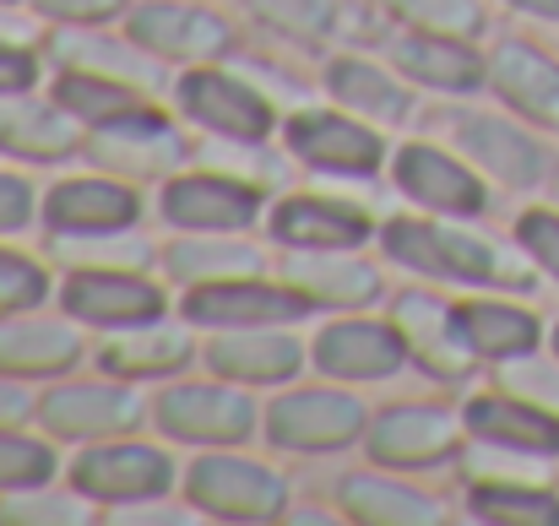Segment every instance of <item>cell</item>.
Wrapping results in <instances>:
<instances>
[{"mask_svg": "<svg viewBox=\"0 0 559 526\" xmlns=\"http://www.w3.org/2000/svg\"><path fill=\"white\" fill-rule=\"evenodd\" d=\"M359 423H365L359 402L332 396V391H299V396H288V402L272 407L266 434H272L277 445L316 451V445H348V440L359 434Z\"/></svg>", "mask_w": 559, "mask_h": 526, "instance_id": "1", "label": "cell"}, {"mask_svg": "<svg viewBox=\"0 0 559 526\" xmlns=\"http://www.w3.org/2000/svg\"><path fill=\"white\" fill-rule=\"evenodd\" d=\"M190 494L217 511V516H234V522H255V516H272L283 505V483L250 462H234V456H212L195 467L190 478Z\"/></svg>", "mask_w": 559, "mask_h": 526, "instance_id": "2", "label": "cell"}, {"mask_svg": "<svg viewBox=\"0 0 559 526\" xmlns=\"http://www.w3.org/2000/svg\"><path fill=\"white\" fill-rule=\"evenodd\" d=\"M385 250L396 261L440 272V277H495V255L467 234H445V228H424V223H391Z\"/></svg>", "mask_w": 559, "mask_h": 526, "instance_id": "3", "label": "cell"}, {"mask_svg": "<svg viewBox=\"0 0 559 526\" xmlns=\"http://www.w3.org/2000/svg\"><path fill=\"white\" fill-rule=\"evenodd\" d=\"M250 402L217 385H180L158 402V423L180 440H239L250 429Z\"/></svg>", "mask_w": 559, "mask_h": 526, "instance_id": "4", "label": "cell"}, {"mask_svg": "<svg viewBox=\"0 0 559 526\" xmlns=\"http://www.w3.org/2000/svg\"><path fill=\"white\" fill-rule=\"evenodd\" d=\"M76 489L98 500H142L169 489V462L147 445H115L76 462Z\"/></svg>", "mask_w": 559, "mask_h": 526, "instance_id": "5", "label": "cell"}, {"mask_svg": "<svg viewBox=\"0 0 559 526\" xmlns=\"http://www.w3.org/2000/svg\"><path fill=\"white\" fill-rule=\"evenodd\" d=\"M180 104H186L201 125H212V131H223V136H266V125H272V109H266L250 87H239V82H228V76H217V71L186 76V82H180Z\"/></svg>", "mask_w": 559, "mask_h": 526, "instance_id": "6", "label": "cell"}, {"mask_svg": "<svg viewBox=\"0 0 559 526\" xmlns=\"http://www.w3.org/2000/svg\"><path fill=\"white\" fill-rule=\"evenodd\" d=\"M190 321H212V326H266V321H294L305 315L299 294L283 288H261V283H212L186 299Z\"/></svg>", "mask_w": 559, "mask_h": 526, "instance_id": "7", "label": "cell"}, {"mask_svg": "<svg viewBox=\"0 0 559 526\" xmlns=\"http://www.w3.org/2000/svg\"><path fill=\"white\" fill-rule=\"evenodd\" d=\"M402 358H407V337H402V332H391V326H374V321L332 326V332L316 343V363H321L326 374L380 380V374H391Z\"/></svg>", "mask_w": 559, "mask_h": 526, "instance_id": "8", "label": "cell"}, {"mask_svg": "<svg viewBox=\"0 0 559 526\" xmlns=\"http://www.w3.org/2000/svg\"><path fill=\"white\" fill-rule=\"evenodd\" d=\"M66 310L98 326H131V321H153L164 310V294L142 277H115V272H93L76 277L66 288Z\"/></svg>", "mask_w": 559, "mask_h": 526, "instance_id": "9", "label": "cell"}, {"mask_svg": "<svg viewBox=\"0 0 559 526\" xmlns=\"http://www.w3.org/2000/svg\"><path fill=\"white\" fill-rule=\"evenodd\" d=\"M164 212H169V223H180V228H239V223L255 217V195H250L245 184H234V179L195 175V179L169 184Z\"/></svg>", "mask_w": 559, "mask_h": 526, "instance_id": "10", "label": "cell"}, {"mask_svg": "<svg viewBox=\"0 0 559 526\" xmlns=\"http://www.w3.org/2000/svg\"><path fill=\"white\" fill-rule=\"evenodd\" d=\"M44 418L55 434H115V429H131L142 418V407L126 396V391H109V385H76V391H60L44 402Z\"/></svg>", "mask_w": 559, "mask_h": 526, "instance_id": "11", "label": "cell"}, {"mask_svg": "<svg viewBox=\"0 0 559 526\" xmlns=\"http://www.w3.org/2000/svg\"><path fill=\"white\" fill-rule=\"evenodd\" d=\"M396 179H402L418 201L445 206V212H478V206H484L478 179L467 175L462 164H451V158L429 153V147H402V158H396Z\"/></svg>", "mask_w": 559, "mask_h": 526, "instance_id": "12", "label": "cell"}, {"mask_svg": "<svg viewBox=\"0 0 559 526\" xmlns=\"http://www.w3.org/2000/svg\"><path fill=\"white\" fill-rule=\"evenodd\" d=\"M288 142H294V153H305L321 169H374V158H380V142L370 131L354 120H337V115L294 120Z\"/></svg>", "mask_w": 559, "mask_h": 526, "instance_id": "13", "label": "cell"}, {"mask_svg": "<svg viewBox=\"0 0 559 526\" xmlns=\"http://www.w3.org/2000/svg\"><path fill=\"white\" fill-rule=\"evenodd\" d=\"M440 451H451V418L440 407H396L374 423L380 462H435Z\"/></svg>", "mask_w": 559, "mask_h": 526, "instance_id": "14", "label": "cell"}, {"mask_svg": "<svg viewBox=\"0 0 559 526\" xmlns=\"http://www.w3.org/2000/svg\"><path fill=\"white\" fill-rule=\"evenodd\" d=\"M136 217V195L104 179H71L49 195V223L60 228H120Z\"/></svg>", "mask_w": 559, "mask_h": 526, "instance_id": "15", "label": "cell"}, {"mask_svg": "<svg viewBox=\"0 0 559 526\" xmlns=\"http://www.w3.org/2000/svg\"><path fill=\"white\" fill-rule=\"evenodd\" d=\"M136 38L158 55H212L228 33L217 16L186 11V5H142L136 11Z\"/></svg>", "mask_w": 559, "mask_h": 526, "instance_id": "16", "label": "cell"}, {"mask_svg": "<svg viewBox=\"0 0 559 526\" xmlns=\"http://www.w3.org/2000/svg\"><path fill=\"white\" fill-rule=\"evenodd\" d=\"M495 82L511 104H522L527 115L538 120H559V65H549L544 55L522 49V44H506L495 55Z\"/></svg>", "mask_w": 559, "mask_h": 526, "instance_id": "17", "label": "cell"}, {"mask_svg": "<svg viewBox=\"0 0 559 526\" xmlns=\"http://www.w3.org/2000/svg\"><path fill=\"white\" fill-rule=\"evenodd\" d=\"M277 234L288 244H310V250H348L370 234V223L348 206H326V201H288L277 212Z\"/></svg>", "mask_w": 559, "mask_h": 526, "instance_id": "18", "label": "cell"}, {"mask_svg": "<svg viewBox=\"0 0 559 526\" xmlns=\"http://www.w3.org/2000/svg\"><path fill=\"white\" fill-rule=\"evenodd\" d=\"M467 429L500 445H522V451H559V418L522 407V402H473L467 407Z\"/></svg>", "mask_w": 559, "mask_h": 526, "instance_id": "19", "label": "cell"}, {"mask_svg": "<svg viewBox=\"0 0 559 526\" xmlns=\"http://www.w3.org/2000/svg\"><path fill=\"white\" fill-rule=\"evenodd\" d=\"M396 65L413 71L418 82H435V87H473V82H484L478 55L462 49V44H445V33H435V38H402L396 44Z\"/></svg>", "mask_w": 559, "mask_h": 526, "instance_id": "20", "label": "cell"}, {"mask_svg": "<svg viewBox=\"0 0 559 526\" xmlns=\"http://www.w3.org/2000/svg\"><path fill=\"white\" fill-rule=\"evenodd\" d=\"M456 332H462L478 352H495V358L527 352L533 343H538L533 315L506 310V304H462V310H456Z\"/></svg>", "mask_w": 559, "mask_h": 526, "instance_id": "21", "label": "cell"}, {"mask_svg": "<svg viewBox=\"0 0 559 526\" xmlns=\"http://www.w3.org/2000/svg\"><path fill=\"white\" fill-rule=\"evenodd\" d=\"M71 358H76V337L60 326H0V369L44 374V369H66Z\"/></svg>", "mask_w": 559, "mask_h": 526, "instance_id": "22", "label": "cell"}, {"mask_svg": "<svg viewBox=\"0 0 559 526\" xmlns=\"http://www.w3.org/2000/svg\"><path fill=\"white\" fill-rule=\"evenodd\" d=\"M180 153V142L153 120V115H136V120H120V125H104V158L109 164H131V169H164L169 158Z\"/></svg>", "mask_w": 559, "mask_h": 526, "instance_id": "23", "label": "cell"}, {"mask_svg": "<svg viewBox=\"0 0 559 526\" xmlns=\"http://www.w3.org/2000/svg\"><path fill=\"white\" fill-rule=\"evenodd\" d=\"M467 147H473L500 179H511V184L538 179V147H533L522 131L500 125V120H473V125H467Z\"/></svg>", "mask_w": 559, "mask_h": 526, "instance_id": "24", "label": "cell"}, {"mask_svg": "<svg viewBox=\"0 0 559 526\" xmlns=\"http://www.w3.org/2000/svg\"><path fill=\"white\" fill-rule=\"evenodd\" d=\"M212 363L239 380H283V374H294L299 348L288 337H234V343L212 348Z\"/></svg>", "mask_w": 559, "mask_h": 526, "instance_id": "25", "label": "cell"}, {"mask_svg": "<svg viewBox=\"0 0 559 526\" xmlns=\"http://www.w3.org/2000/svg\"><path fill=\"white\" fill-rule=\"evenodd\" d=\"M55 98H60V109L87 115V120H98V125H120V120L147 115V104H142L136 93H126V87H115V82H98V76H66V82L55 87Z\"/></svg>", "mask_w": 559, "mask_h": 526, "instance_id": "26", "label": "cell"}, {"mask_svg": "<svg viewBox=\"0 0 559 526\" xmlns=\"http://www.w3.org/2000/svg\"><path fill=\"white\" fill-rule=\"evenodd\" d=\"M343 500L359 522H435V505H424V494L380 483V478H348Z\"/></svg>", "mask_w": 559, "mask_h": 526, "instance_id": "27", "label": "cell"}, {"mask_svg": "<svg viewBox=\"0 0 559 526\" xmlns=\"http://www.w3.org/2000/svg\"><path fill=\"white\" fill-rule=\"evenodd\" d=\"M0 142L16 147V153H27V158H66L71 131H66V120L55 109H33L27 104V109L0 115Z\"/></svg>", "mask_w": 559, "mask_h": 526, "instance_id": "28", "label": "cell"}, {"mask_svg": "<svg viewBox=\"0 0 559 526\" xmlns=\"http://www.w3.org/2000/svg\"><path fill=\"white\" fill-rule=\"evenodd\" d=\"M396 326H402V337L424 352L440 374H456V369H462V358L451 352V326H445V310H440L435 299H402Z\"/></svg>", "mask_w": 559, "mask_h": 526, "instance_id": "29", "label": "cell"}, {"mask_svg": "<svg viewBox=\"0 0 559 526\" xmlns=\"http://www.w3.org/2000/svg\"><path fill=\"white\" fill-rule=\"evenodd\" d=\"M332 87H337V98L343 104H354V109H370L374 120H402L407 115V98L374 71V65H359V60H343L337 71H332Z\"/></svg>", "mask_w": 559, "mask_h": 526, "instance_id": "30", "label": "cell"}, {"mask_svg": "<svg viewBox=\"0 0 559 526\" xmlns=\"http://www.w3.org/2000/svg\"><path fill=\"white\" fill-rule=\"evenodd\" d=\"M186 352H190L186 337H175V332H147V337L115 343L104 358H109L115 369H126V374H158V369H175Z\"/></svg>", "mask_w": 559, "mask_h": 526, "instance_id": "31", "label": "cell"}, {"mask_svg": "<svg viewBox=\"0 0 559 526\" xmlns=\"http://www.w3.org/2000/svg\"><path fill=\"white\" fill-rule=\"evenodd\" d=\"M294 277L321 294V299H370L374 294V272L370 266H332V261H294Z\"/></svg>", "mask_w": 559, "mask_h": 526, "instance_id": "32", "label": "cell"}, {"mask_svg": "<svg viewBox=\"0 0 559 526\" xmlns=\"http://www.w3.org/2000/svg\"><path fill=\"white\" fill-rule=\"evenodd\" d=\"M478 516L489 522H538V526H559V505L549 494H533V489H478Z\"/></svg>", "mask_w": 559, "mask_h": 526, "instance_id": "33", "label": "cell"}, {"mask_svg": "<svg viewBox=\"0 0 559 526\" xmlns=\"http://www.w3.org/2000/svg\"><path fill=\"white\" fill-rule=\"evenodd\" d=\"M396 11H407V22L435 27V33H473L478 27V5L473 0H391Z\"/></svg>", "mask_w": 559, "mask_h": 526, "instance_id": "34", "label": "cell"}, {"mask_svg": "<svg viewBox=\"0 0 559 526\" xmlns=\"http://www.w3.org/2000/svg\"><path fill=\"white\" fill-rule=\"evenodd\" d=\"M55 473V456L22 434H0V483H44Z\"/></svg>", "mask_w": 559, "mask_h": 526, "instance_id": "35", "label": "cell"}, {"mask_svg": "<svg viewBox=\"0 0 559 526\" xmlns=\"http://www.w3.org/2000/svg\"><path fill=\"white\" fill-rule=\"evenodd\" d=\"M250 5L288 33H326L332 22V0H250Z\"/></svg>", "mask_w": 559, "mask_h": 526, "instance_id": "36", "label": "cell"}, {"mask_svg": "<svg viewBox=\"0 0 559 526\" xmlns=\"http://www.w3.org/2000/svg\"><path fill=\"white\" fill-rule=\"evenodd\" d=\"M33 299H44V277L27 261L0 255V304H33Z\"/></svg>", "mask_w": 559, "mask_h": 526, "instance_id": "37", "label": "cell"}, {"mask_svg": "<svg viewBox=\"0 0 559 526\" xmlns=\"http://www.w3.org/2000/svg\"><path fill=\"white\" fill-rule=\"evenodd\" d=\"M522 239H527V250L549 266L559 277V217H549V212H533L527 223H522Z\"/></svg>", "mask_w": 559, "mask_h": 526, "instance_id": "38", "label": "cell"}, {"mask_svg": "<svg viewBox=\"0 0 559 526\" xmlns=\"http://www.w3.org/2000/svg\"><path fill=\"white\" fill-rule=\"evenodd\" d=\"M27 82H33V60H27L22 49L0 44V93H16V87H27Z\"/></svg>", "mask_w": 559, "mask_h": 526, "instance_id": "39", "label": "cell"}, {"mask_svg": "<svg viewBox=\"0 0 559 526\" xmlns=\"http://www.w3.org/2000/svg\"><path fill=\"white\" fill-rule=\"evenodd\" d=\"M44 11H55V16H76V22H87V16H109V11H120L126 0H38Z\"/></svg>", "mask_w": 559, "mask_h": 526, "instance_id": "40", "label": "cell"}, {"mask_svg": "<svg viewBox=\"0 0 559 526\" xmlns=\"http://www.w3.org/2000/svg\"><path fill=\"white\" fill-rule=\"evenodd\" d=\"M175 266H180V272H201V266H255V255H250V250H234V255H223V250H212V255L180 250V255H175Z\"/></svg>", "mask_w": 559, "mask_h": 526, "instance_id": "41", "label": "cell"}, {"mask_svg": "<svg viewBox=\"0 0 559 526\" xmlns=\"http://www.w3.org/2000/svg\"><path fill=\"white\" fill-rule=\"evenodd\" d=\"M27 217V184L22 179H0V228H16Z\"/></svg>", "mask_w": 559, "mask_h": 526, "instance_id": "42", "label": "cell"}, {"mask_svg": "<svg viewBox=\"0 0 559 526\" xmlns=\"http://www.w3.org/2000/svg\"><path fill=\"white\" fill-rule=\"evenodd\" d=\"M16 413H22V396L0 385V418H16Z\"/></svg>", "mask_w": 559, "mask_h": 526, "instance_id": "43", "label": "cell"}, {"mask_svg": "<svg viewBox=\"0 0 559 526\" xmlns=\"http://www.w3.org/2000/svg\"><path fill=\"white\" fill-rule=\"evenodd\" d=\"M516 5H527V11H544V16H559V0H516Z\"/></svg>", "mask_w": 559, "mask_h": 526, "instance_id": "44", "label": "cell"}]
</instances>
